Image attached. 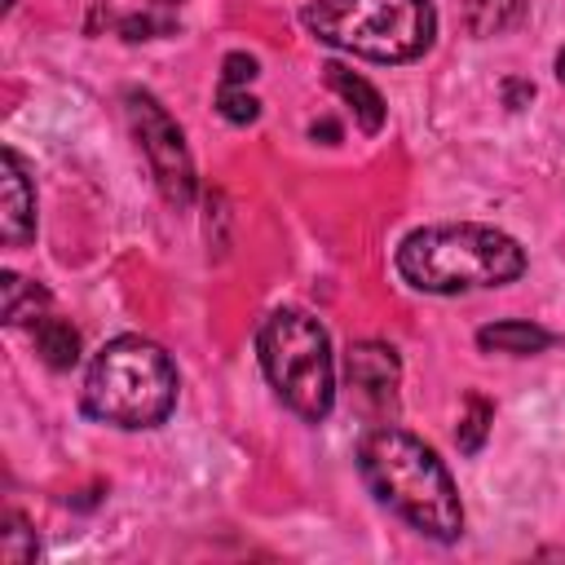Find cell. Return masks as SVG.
Listing matches in <instances>:
<instances>
[{
  "mask_svg": "<svg viewBox=\"0 0 565 565\" xmlns=\"http://www.w3.org/2000/svg\"><path fill=\"white\" fill-rule=\"evenodd\" d=\"M309 132H313V137H318V132H322V137H327V141H335V137H340V128H335V124H331V119H322V124H313V128H309Z\"/></svg>",
  "mask_w": 565,
  "mask_h": 565,
  "instance_id": "cell-18",
  "label": "cell"
},
{
  "mask_svg": "<svg viewBox=\"0 0 565 565\" xmlns=\"http://www.w3.org/2000/svg\"><path fill=\"white\" fill-rule=\"evenodd\" d=\"M490 419H494V406H490L481 393H468L463 415H459V428H455V441H459L463 455H477V450H481V441H486V433H490Z\"/></svg>",
  "mask_w": 565,
  "mask_h": 565,
  "instance_id": "cell-14",
  "label": "cell"
},
{
  "mask_svg": "<svg viewBox=\"0 0 565 565\" xmlns=\"http://www.w3.org/2000/svg\"><path fill=\"white\" fill-rule=\"evenodd\" d=\"M556 79H561V84H565V49H561V53H556Z\"/></svg>",
  "mask_w": 565,
  "mask_h": 565,
  "instance_id": "cell-19",
  "label": "cell"
},
{
  "mask_svg": "<svg viewBox=\"0 0 565 565\" xmlns=\"http://www.w3.org/2000/svg\"><path fill=\"white\" fill-rule=\"evenodd\" d=\"M300 22L313 40L366 62H415L437 35L433 0H313Z\"/></svg>",
  "mask_w": 565,
  "mask_h": 565,
  "instance_id": "cell-4",
  "label": "cell"
},
{
  "mask_svg": "<svg viewBox=\"0 0 565 565\" xmlns=\"http://www.w3.org/2000/svg\"><path fill=\"white\" fill-rule=\"evenodd\" d=\"M256 358L287 411L322 424L335 406V362L331 340L305 309H274L256 331Z\"/></svg>",
  "mask_w": 565,
  "mask_h": 565,
  "instance_id": "cell-5",
  "label": "cell"
},
{
  "mask_svg": "<svg viewBox=\"0 0 565 565\" xmlns=\"http://www.w3.org/2000/svg\"><path fill=\"white\" fill-rule=\"evenodd\" d=\"M344 371H349V384L371 402V406H393L397 402V380H402V366H397V353L380 340H362L349 349L344 358Z\"/></svg>",
  "mask_w": 565,
  "mask_h": 565,
  "instance_id": "cell-8",
  "label": "cell"
},
{
  "mask_svg": "<svg viewBox=\"0 0 565 565\" xmlns=\"http://www.w3.org/2000/svg\"><path fill=\"white\" fill-rule=\"evenodd\" d=\"M358 468L371 494L411 530L437 543H455L463 534V503L446 463L406 428H371L358 446Z\"/></svg>",
  "mask_w": 565,
  "mask_h": 565,
  "instance_id": "cell-1",
  "label": "cell"
},
{
  "mask_svg": "<svg viewBox=\"0 0 565 565\" xmlns=\"http://www.w3.org/2000/svg\"><path fill=\"white\" fill-rule=\"evenodd\" d=\"M35 552H40V543H35V530L26 525V516H22V512H4L0 556H4L9 565H26V561H35Z\"/></svg>",
  "mask_w": 565,
  "mask_h": 565,
  "instance_id": "cell-15",
  "label": "cell"
},
{
  "mask_svg": "<svg viewBox=\"0 0 565 565\" xmlns=\"http://www.w3.org/2000/svg\"><path fill=\"white\" fill-rule=\"evenodd\" d=\"M44 309H49V291L40 282H31V278H22L13 269L0 274V313H4L9 327H22V322L35 327L44 318Z\"/></svg>",
  "mask_w": 565,
  "mask_h": 565,
  "instance_id": "cell-10",
  "label": "cell"
},
{
  "mask_svg": "<svg viewBox=\"0 0 565 565\" xmlns=\"http://www.w3.org/2000/svg\"><path fill=\"white\" fill-rule=\"evenodd\" d=\"M397 274L433 296L508 287L525 274V247L494 225H424L402 238Z\"/></svg>",
  "mask_w": 565,
  "mask_h": 565,
  "instance_id": "cell-2",
  "label": "cell"
},
{
  "mask_svg": "<svg viewBox=\"0 0 565 565\" xmlns=\"http://www.w3.org/2000/svg\"><path fill=\"white\" fill-rule=\"evenodd\" d=\"M124 106H128V124H132L146 159H150V172H154L163 199L172 207H190V199H194V159L185 150V137H181L177 119L146 88H128Z\"/></svg>",
  "mask_w": 565,
  "mask_h": 565,
  "instance_id": "cell-6",
  "label": "cell"
},
{
  "mask_svg": "<svg viewBox=\"0 0 565 565\" xmlns=\"http://www.w3.org/2000/svg\"><path fill=\"white\" fill-rule=\"evenodd\" d=\"M216 106H221V115H225L230 124H252V119L260 115V102H256L247 88H230V84H221Z\"/></svg>",
  "mask_w": 565,
  "mask_h": 565,
  "instance_id": "cell-16",
  "label": "cell"
},
{
  "mask_svg": "<svg viewBox=\"0 0 565 565\" xmlns=\"http://www.w3.org/2000/svg\"><path fill=\"white\" fill-rule=\"evenodd\" d=\"M252 79H256V57H247V53H230L225 66H221V84H230V88H247Z\"/></svg>",
  "mask_w": 565,
  "mask_h": 565,
  "instance_id": "cell-17",
  "label": "cell"
},
{
  "mask_svg": "<svg viewBox=\"0 0 565 565\" xmlns=\"http://www.w3.org/2000/svg\"><path fill=\"white\" fill-rule=\"evenodd\" d=\"M35 353L44 358V366L71 371V366L79 362V331H75L66 318L44 313V318L35 322Z\"/></svg>",
  "mask_w": 565,
  "mask_h": 565,
  "instance_id": "cell-12",
  "label": "cell"
},
{
  "mask_svg": "<svg viewBox=\"0 0 565 565\" xmlns=\"http://www.w3.org/2000/svg\"><path fill=\"white\" fill-rule=\"evenodd\" d=\"M84 415L110 428H159L177 406V366L146 335H115L84 375Z\"/></svg>",
  "mask_w": 565,
  "mask_h": 565,
  "instance_id": "cell-3",
  "label": "cell"
},
{
  "mask_svg": "<svg viewBox=\"0 0 565 565\" xmlns=\"http://www.w3.org/2000/svg\"><path fill=\"white\" fill-rule=\"evenodd\" d=\"M322 71H327V84L353 106L358 128H362V132H380V128H384V97H380L362 75H353V71L340 66V62H327Z\"/></svg>",
  "mask_w": 565,
  "mask_h": 565,
  "instance_id": "cell-9",
  "label": "cell"
},
{
  "mask_svg": "<svg viewBox=\"0 0 565 565\" xmlns=\"http://www.w3.org/2000/svg\"><path fill=\"white\" fill-rule=\"evenodd\" d=\"M525 13H530V0H472L468 26L477 35H499V31H512Z\"/></svg>",
  "mask_w": 565,
  "mask_h": 565,
  "instance_id": "cell-13",
  "label": "cell"
},
{
  "mask_svg": "<svg viewBox=\"0 0 565 565\" xmlns=\"http://www.w3.org/2000/svg\"><path fill=\"white\" fill-rule=\"evenodd\" d=\"M0 238L4 247H26L35 238V181L13 146L0 150Z\"/></svg>",
  "mask_w": 565,
  "mask_h": 565,
  "instance_id": "cell-7",
  "label": "cell"
},
{
  "mask_svg": "<svg viewBox=\"0 0 565 565\" xmlns=\"http://www.w3.org/2000/svg\"><path fill=\"white\" fill-rule=\"evenodd\" d=\"M477 344H481L486 353H516V358H530V353H543V349L552 344V335H547L543 327H534V322L512 318V322H490V327H481V331H477Z\"/></svg>",
  "mask_w": 565,
  "mask_h": 565,
  "instance_id": "cell-11",
  "label": "cell"
}]
</instances>
